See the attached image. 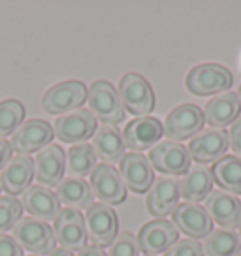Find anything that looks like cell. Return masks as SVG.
Wrapping results in <instances>:
<instances>
[{"label":"cell","instance_id":"8992f818","mask_svg":"<svg viewBox=\"0 0 241 256\" xmlns=\"http://www.w3.org/2000/svg\"><path fill=\"white\" fill-rule=\"evenodd\" d=\"M85 230H87V240H90L92 245L96 247L112 245L119 234L117 213L102 202L92 204L85 213Z\"/></svg>","mask_w":241,"mask_h":256},{"label":"cell","instance_id":"7a4b0ae2","mask_svg":"<svg viewBox=\"0 0 241 256\" xmlns=\"http://www.w3.org/2000/svg\"><path fill=\"white\" fill-rule=\"evenodd\" d=\"M119 98L124 112L138 117H147L154 110V92L149 81L136 72L124 74L119 83Z\"/></svg>","mask_w":241,"mask_h":256},{"label":"cell","instance_id":"83f0119b","mask_svg":"<svg viewBox=\"0 0 241 256\" xmlns=\"http://www.w3.org/2000/svg\"><path fill=\"white\" fill-rule=\"evenodd\" d=\"M202 247L208 256H234L241 250V240L234 230H213Z\"/></svg>","mask_w":241,"mask_h":256},{"label":"cell","instance_id":"f1b7e54d","mask_svg":"<svg viewBox=\"0 0 241 256\" xmlns=\"http://www.w3.org/2000/svg\"><path fill=\"white\" fill-rule=\"evenodd\" d=\"M96 160L98 156L92 149V145H72L70 151H68V160H66L68 174H70V177H81L83 179V176L92 174V170L96 168Z\"/></svg>","mask_w":241,"mask_h":256},{"label":"cell","instance_id":"e0dca14e","mask_svg":"<svg viewBox=\"0 0 241 256\" xmlns=\"http://www.w3.org/2000/svg\"><path fill=\"white\" fill-rule=\"evenodd\" d=\"M181 196V184L176 177H158L147 190L145 206L147 211L156 218H164L174 213Z\"/></svg>","mask_w":241,"mask_h":256},{"label":"cell","instance_id":"8d00e7d4","mask_svg":"<svg viewBox=\"0 0 241 256\" xmlns=\"http://www.w3.org/2000/svg\"><path fill=\"white\" fill-rule=\"evenodd\" d=\"M78 256H108L102 250V247H96V245H85V247L81 248Z\"/></svg>","mask_w":241,"mask_h":256},{"label":"cell","instance_id":"d4e9b609","mask_svg":"<svg viewBox=\"0 0 241 256\" xmlns=\"http://www.w3.org/2000/svg\"><path fill=\"white\" fill-rule=\"evenodd\" d=\"M56 200L62 202L70 209H88L94 204V194L90 184L81 177H64L56 184Z\"/></svg>","mask_w":241,"mask_h":256},{"label":"cell","instance_id":"4fadbf2b","mask_svg":"<svg viewBox=\"0 0 241 256\" xmlns=\"http://www.w3.org/2000/svg\"><path fill=\"white\" fill-rule=\"evenodd\" d=\"M172 220L177 230L188 236V240L198 241L200 238H208L213 232L211 216L206 211V208L198 204H190V202L177 204V208L172 213Z\"/></svg>","mask_w":241,"mask_h":256},{"label":"cell","instance_id":"74e56055","mask_svg":"<svg viewBox=\"0 0 241 256\" xmlns=\"http://www.w3.org/2000/svg\"><path fill=\"white\" fill-rule=\"evenodd\" d=\"M49 256H74V254L72 252H68V250H64V248H55Z\"/></svg>","mask_w":241,"mask_h":256},{"label":"cell","instance_id":"7c38bea8","mask_svg":"<svg viewBox=\"0 0 241 256\" xmlns=\"http://www.w3.org/2000/svg\"><path fill=\"white\" fill-rule=\"evenodd\" d=\"M177 238H179V230L174 226L172 220L156 218L142 226L136 240L140 250L145 256H156L160 252H166L177 241Z\"/></svg>","mask_w":241,"mask_h":256},{"label":"cell","instance_id":"b9f144b4","mask_svg":"<svg viewBox=\"0 0 241 256\" xmlns=\"http://www.w3.org/2000/svg\"><path fill=\"white\" fill-rule=\"evenodd\" d=\"M0 188H2V184H0Z\"/></svg>","mask_w":241,"mask_h":256},{"label":"cell","instance_id":"d6986e66","mask_svg":"<svg viewBox=\"0 0 241 256\" xmlns=\"http://www.w3.org/2000/svg\"><path fill=\"white\" fill-rule=\"evenodd\" d=\"M120 179L126 188L138 192H147L154 181V170L147 156L142 152H128L120 158Z\"/></svg>","mask_w":241,"mask_h":256},{"label":"cell","instance_id":"6da1fadb","mask_svg":"<svg viewBox=\"0 0 241 256\" xmlns=\"http://www.w3.org/2000/svg\"><path fill=\"white\" fill-rule=\"evenodd\" d=\"M185 83L188 92H192L196 96L222 94L226 90H230L234 83V76L222 64L206 62L194 66L192 70L186 74Z\"/></svg>","mask_w":241,"mask_h":256},{"label":"cell","instance_id":"603a6c76","mask_svg":"<svg viewBox=\"0 0 241 256\" xmlns=\"http://www.w3.org/2000/svg\"><path fill=\"white\" fill-rule=\"evenodd\" d=\"M21 206L28 211V216H34L38 220H55V216L60 213V204L51 190L42 184H30L21 196Z\"/></svg>","mask_w":241,"mask_h":256},{"label":"cell","instance_id":"277c9868","mask_svg":"<svg viewBox=\"0 0 241 256\" xmlns=\"http://www.w3.org/2000/svg\"><path fill=\"white\" fill-rule=\"evenodd\" d=\"M14 240L34 254H51L56 247L53 228L34 216H24L14 226Z\"/></svg>","mask_w":241,"mask_h":256},{"label":"cell","instance_id":"9a60e30c","mask_svg":"<svg viewBox=\"0 0 241 256\" xmlns=\"http://www.w3.org/2000/svg\"><path fill=\"white\" fill-rule=\"evenodd\" d=\"M164 136V126L156 117H138L130 120L122 130L124 147L132 152H142L147 149H153L158 144V140Z\"/></svg>","mask_w":241,"mask_h":256},{"label":"cell","instance_id":"30bf717a","mask_svg":"<svg viewBox=\"0 0 241 256\" xmlns=\"http://www.w3.org/2000/svg\"><path fill=\"white\" fill-rule=\"evenodd\" d=\"M149 162L153 170L164 176H185L190 170V154L185 145L179 142H160L149 152Z\"/></svg>","mask_w":241,"mask_h":256},{"label":"cell","instance_id":"d590c367","mask_svg":"<svg viewBox=\"0 0 241 256\" xmlns=\"http://www.w3.org/2000/svg\"><path fill=\"white\" fill-rule=\"evenodd\" d=\"M10 160H12V145L6 140H0V170L6 168Z\"/></svg>","mask_w":241,"mask_h":256},{"label":"cell","instance_id":"836d02e7","mask_svg":"<svg viewBox=\"0 0 241 256\" xmlns=\"http://www.w3.org/2000/svg\"><path fill=\"white\" fill-rule=\"evenodd\" d=\"M0 256H23V248L12 236L0 234Z\"/></svg>","mask_w":241,"mask_h":256},{"label":"cell","instance_id":"4dcf8cb0","mask_svg":"<svg viewBox=\"0 0 241 256\" xmlns=\"http://www.w3.org/2000/svg\"><path fill=\"white\" fill-rule=\"evenodd\" d=\"M23 206L16 196H0V234L6 230H14L19 220H21Z\"/></svg>","mask_w":241,"mask_h":256},{"label":"cell","instance_id":"8fae6325","mask_svg":"<svg viewBox=\"0 0 241 256\" xmlns=\"http://www.w3.org/2000/svg\"><path fill=\"white\" fill-rule=\"evenodd\" d=\"M53 234L55 240L60 243V247L72 252L87 245V230H85V216L81 215L78 209L64 208L55 216L53 224Z\"/></svg>","mask_w":241,"mask_h":256},{"label":"cell","instance_id":"e575fe53","mask_svg":"<svg viewBox=\"0 0 241 256\" xmlns=\"http://www.w3.org/2000/svg\"><path fill=\"white\" fill-rule=\"evenodd\" d=\"M228 147L234 151V156L241 158V117L234 124H230L228 130Z\"/></svg>","mask_w":241,"mask_h":256},{"label":"cell","instance_id":"9c48e42d","mask_svg":"<svg viewBox=\"0 0 241 256\" xmlns=\"http://www.w3.org/2000/svg\"><path fill=\"white\" fill-rule=\"evenodd\" d=\"M53 136H55V132L48 120L30 119L24 120L23 124L12 134L10 145H12V151L28 156L30 152L42 151L44 147L51 145Z\"/></svg>","mask_w":241,"mask_h":256},{"label":"cell","instance_id":"52a82bcc","mask_svg":"<svg viewBox=\"0 0 241 256\" xmlns=\"http://www.w3.org/2000/svg\"><path fill=\"white\" fill-rule=\"evenodd\" d=\"M204 112L196 104H181L176 110H172L166 117L164 134L172 142H183L188 138H194L204 128Z\"/></svg>","mask_w":241,"mask_h":256},{"label":"cell","instance_id":"484cf974","mask_svg":"<svg viewBox=\"0 0 241 256\" xmlns=\"http://www.w3.org/2000/svg\"><path fill=\"white\" fill-rule=\"evenodd\" d=\"M181 196L190 204H198V202L206 200L209 194L213 192V177H211V170H208L202 164L190 166V170L183 176L181 181Z\"/></svg>","mask_w":241,"mask_h":256},{"label":"cell","instance_id":"f546056e","mask_svg":"<svg viewBox=\"0 0 241 256\" xmlns=\"http://www.w3.org/2000/svg\"><path fill=\"white\" fill-rule=\"evenodd\" d=\"M24 119L23 104L16 98H8L0 102V140L12 136L21 126Z\"/></svg>","mask_w":241,"mask_h":256},{"label":"cell","instance_id":"60d3db41","mask_svg":"<svg viewBox=\"0 0 241 256\" xmlns=\"http://www.w3.org/2000/svg\"><path fill=\"white\" fill-rule=\"evenodd\" d=\"M240 240H241V226H240Z\"/></svg>","mask_w":241,"mask_h":256},{"label":"cell","instance_id":"cb8c5ba5","mask_svg":"<svg viewBox=\"0 0 241 256\" xmlns=\"http://www.w3.org/2000/svg\"><path fill=\"white\" fill-rule=\"evenodd\" d=\"M92 149L98 158L104 160V164H112V162H120L126 147H124V140L119 128L113 124H102L94 132Z\"/></svg>","mask_w":241,"mask_h":256},{"label":"cell","instance_id":"2e32d148","mask_svg":"<svg viewBox=\"0 0 241 256\" xmlns=\"http://www.w3.org/2000/svg\"><path fill=\"white\" fill-rule=\"evenodd\" d=\"M92 194L106 206H119L126 200V186L120 179V174L112 164H96L90 174Z\"/></svg>","mask_w":241,"mask_h":256},{"label":"cell","instance_id":"f35d334b","mask_svg":"<svg viewBox=\"0 0 241 256\" xmlns=\"http://www.w3.org/2000/svg\"><path fill=\"white\" fill-rule=\"evenodd\" d=\"M238 98H240V102H241V85H240V88H238Z\"/></svg>","mask_w":241,"mask_h":256},{"label":"cell","instance_id":"4316f807","mask_svg":"<svg viewBox=\"0 0 241 256\" xmlns=\"http://www.w3.org/2000/svg\"><path fill=\"white\" fill-rule=\"evenodd\" d=\"M213 183L228 194H241V158L240 156H222L211 166Z\"/></svg>","mask_w":241,"mask_h":256},{"label":"cell","instance_id":"3957f363","mask_svg":"<svg viewBox=\"0 0 241 256\" xmlns=\"http://www.w3.org/2000/svg\"><path fill=\"white\" fill-rule=\"evenodd\" d=\"M88 112L92 117L102 120V124H117L124 119V108L119 98L117 88L110 81H94L87 92Z\"/></svg>","mask_w":241,"mask_h":256},{"label":"cell","instance_id":"ac0fdd59","mask_svg":"<svg viewBox=\"0 0 241 256\" xmlns=\"http://www.w3.org/2000/svg\"><path fill=\"white\" fill-rule=\"evenodd\" d=\"M66 154L60 145H48L34 158V177L42 186H56L64 179Z\"/></svg>","mask_w":241,"mask_h":256},{"label":"cell","instance_id":"d6a6232c","mask_svg":"<svg viewBox=\"0 0 241 256\" xmlns=\"http://www.w3.org/2000/svg\"><path fill=\"white\" fill-rule=\"evenodd\" d=\"M164 256H204V247L196 240H177Z\"/></svg>","mask_w":241,"mask_h":256},{"label":"cell","instance_id":"5b68a950","mask_svg":"<svg viewBox=\"0 0 241 256\" xmlns=\"http://www.w3.org/2000/svg\"><path fill=\"white\" fill-rule=\"evenodd\" d=\"M87 92L88 88L81 81H62L44 94L42 106L51 115H64L81 110V106L87 102Z\"/></svg>","mask_w":241,"mask_h":256},{"label":"cell","instance_id":"ba28073f","mask_svg":"<svg viewBox=\"0 0 241 256\" xmlns=\"http://www.w3.org/2000/svg\"><path fill=\"white\" fill-rule=\"evenodd\" d=\"M96 119L88 110H76V112L58 115L53 124V132L64 144L80 145L87 142L96 132Z\"/></svg>","mask_w":241,"mask_h":256},{"label":"cell","instance_id":"ffe728a7","mask_svg":"<svg viewBox=\"0 0 241 256\" xmlns=\"http://www.w3.org/2000/svg\"><path fill=\"white\" fill-rule=\"evenodd\" d=\"M206 211L211 220L222 226V230H234L241 226V202L224 190H213L206 198Z\"/></svg>","mask_w":241,"mask_h":256},{"label":"cell","instance_id":"5bb4252c","mask_svg":"<svg viewBox=\"0 0 241 256\" xmlns=\"http://www.w3.org/2000/svg\"><path fill=\"white\" fill-rule=\"evenodd\" d=\"M226 151H228V132L222 128L202 130L188 144L190 160H196L202 166L209 162L215 164L217 160L226 156Z\"/></svg>","mask_w":241,"mask_h":256},{"label":"cell","instance_id":"7402d4cb","mask_svg":"<svg viewBox=\"0 0 241 256\" xmlns=\"http://www.w3.org/2000/svg\"><path fill=\"white\" fill-rule=\"evenodd\" d=\"M34 179V158L26 154H16L14 158L6 164L0 176V184L8 192V196L23 194Z\"/></svg>","mask_w":241,"mask_h":256},{"label":"cell","instance_id":"ab89813d","mask_svg":"<svg viewBox=\"0 0 241 256\" xmlns=\"http://www.w3.org/2000/svg\"><path fill=\"white\" fill-rule=\"evenodd\" d=\"M234 256H241V250H240V252H238V254H234Z\"/></svg>","mask_w":241,"mask_h":256},{"label":"cell","instance_id":"1f68e13d","mask_svg":"<svg viewBox=\"0 0 241 256\" xmlns=\"http://www.w3.org/2000/svg\"><path fill=\"white\" fill-rule=\"evenodd\" d=\"M140 252L142 250H140L136 236L130 232H120L110 245L108 256H140Z\"/></svg>","mask_w":241,"mask_h":256},{"label":"cell","instance_id":"44dd1931","mask_svg":"<svg viewBox=\"0 0 241 256\" xmlns=\"http://www.w3.org/2000/svg\"><path fill=\"white\" fill-rule=\"evenodd\" d=\"M241 102L238 98V92L226 90L222 94H217L211 98L206 110H204V119L211 128H224L234 124L240 119Z\"/></svg>","mask_w":241,"mask_h":256}]
</instances>
